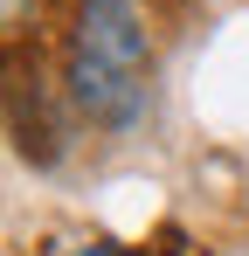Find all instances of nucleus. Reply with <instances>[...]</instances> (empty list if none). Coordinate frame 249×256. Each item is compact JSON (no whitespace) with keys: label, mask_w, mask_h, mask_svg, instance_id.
Here are the masks:
<instances>
[{"label":"nucleus","mask_w":249,"mask_h":256,"mask_svg":"<svg viewBox=\"0 0 249 256\" xmlns=\"http://www.w3.org/2000/svg\"><path fill=\"white\" fill-rule=\"evenodd\" d=\"M62 97H70V90L48 84V70H42V56L28 42L0 48V118H7V132H14L21 160H35V166H56V160H62V146H70Z\"/></svg>","instance_id":"1"},{"label":"nucleus","mask_w":249,"mask_h":256,"mask_svg":"<svg viewBox=\"0 0 249 256\" xmlns=\"http://www.w3.org/2000/svg\"><path fill=\"white\" fill-rule=\"evenodd\" d=\"M62 90H70V104H76L90 125L104 132H124L138 125V111H146V76H124V70H104V62H90L70 48V62H62Z\"/></svg>","instance_id":"3"},{"label":"nucleus","mask_w":249,"mask_h":256,"mask_svg":"<svg viewBox=\"0 0 249 256\" xmlns=\"http://www.w3.org/2000/svg\"><path fill=\"white\" fill-rule=\"evenodd\" d=\"M21 7H28V0H0V21H21Z\"/></svg>","instance_id":"4"},{"label":"nucleus","mask_w":249,"mask_h":256,"mask_svg":"<svg viewBox=\"0 0 249 256\" xmlns=\"http://www.w3.org/2000/svg\"><path fill=\"white\" fill-rule=\"evenodd\" d=\"M70 48L90 56V62H104V70H124V76L152 70V35H146V21H138L132 0H76Z\"/></svg>","instance_id":"2"}]
</instances>
